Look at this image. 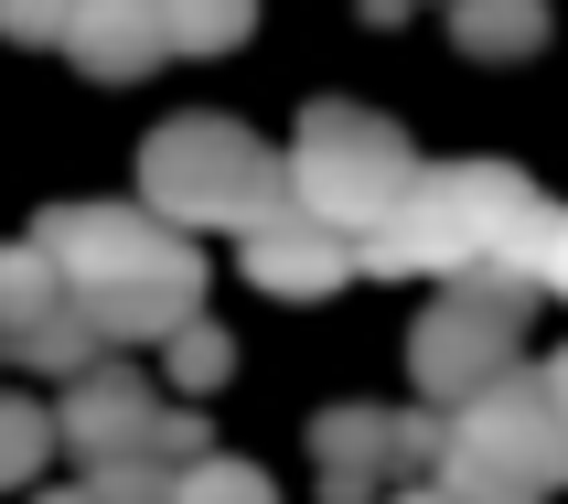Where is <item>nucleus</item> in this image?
Returning <instances> with one entry per match:
<instances>
[{"instance_id": "obj_21", "label": "nucleus", "mask_w": 568, "mask_h": 504, "mask_svg": "<svg viewBox=\"0 0 568 504\" xmlns=\"http://www.w3.org/2000/svg\"><path fill=\"white\" fill-rule=\"evenodd\" d=\"M43 504H97V494H87V483H75V494H43Z\"/></svg>"}, {"instance_id": "obj_2", "label": "nucleus", "mask_w": 568, "mask_h": 504, "mask_svg": "<svg viewBox=\"0 0 568 504\" xmlns=\"http://www.w3.org/2000/svg\"><path fill=\"white\" fill-rule=\"evenodd\" d=\"M547 225V193L515 161H418V183L397 193V215L354 236V269L376 280H462V269H526Z\"/></svg>"}, {"instance_id": "obj_13", "label": "nucleus", "mask_w": 568, "mask_h": 504, "mask_svg": "<svg viewBox=\"0 0 568 504\" xmlns=\"http://www.w3.org/2000/svg\"><path fill=\"white\" fill-rule=\"evenodd\" d=\"M257 22V0H161V43L172 54H236Z\"/></svg>"}, {"instance_id": "obj_10", "label": "nucleus", "mask_w": 568, "mask_h": 504, "mask_svg": "<svg viewBox=\"0 0 568 504\" xmlns=\"http://www.w3.org/2000/svg\"><path fill=\"white\" fill-rule=\"evenodd\" d=\"M247 280L268 290V301H333V290L354 280V236H333L322 215L280 204L268 225H247Z\"/></svg>"}, {"instance_id": "obj_12", "label": "nucleus", "mask_w": 568, "mask_h": 504, "mask_svg": "<svg viewBox=\"0 0 568 504\" xmlns=\"http://www.w3.org/2000/svg\"><path fill=\"white\" fill-rule=\"evenodd\" d=\"M450 43L473 64H526L547 43V0H450Z\"/></svg>"}, {"instance_id": "obj_1", "label": "nucleus", "mask_w": 568, "mask_h": 504, "mask_svg": "<svg viewBox=\"0 0 568 504\" xmlns=\"http://www.w3.org/2000/svg\"><path fill=\"white\" fill-rule=\"evenodd\" d=\"M32 248L64 269V301L97 322V344H161L204 301L193 236L140 215V204H43L32 215Z\"/></svg>"}, {"instance_id": "obj_18", "label": "nucleus", "mask_w": 568, "mask_h": 504, "mask_svg": "<svg viewBox=\"0 0 568 504\" xmlns=\"http://www.w3.org/2000/svg\"><path fill=\"white\" fill-rule=\"evenodd\" d=\"M64 22H75V0H0V32L11 43H64Z\"/></svg>"}, {"instance_id": "obj_8", "label": "nucleus", "mask_w": 568, "mask_h": 504, "mask_svg": "<svg viewBox=\"0 0 568 504\" xmlns=\"http://www.w3.org/2000/svg\"><path fill=\"white\" fill-rule=\"evenodd\" d=\"M440 462V419L429 409H322L312 419V473L322 504H386Z\"/></svg>"}, {"instance_id": "obj_3", "label": "nucleus", "mask_w": 568, "mask_h": 504, "mask_svg": "<svg viewBox=\"0 0 568 504\" xmlns=\"http://www.w3.org/2000/svg\"><path fill=\"white\" fill-rule=\"evenodd\" d=\"M429 483L450 504H547V494H568V419H558L537 365H505L483 397H462L440 419Z\"/></svg>"}, {"instance_id": "obj_9", "label": "nucleus", "mask_w": 568, "mask_h": 504, "mask_svg": "<svg viewBox=\"0 0 568 504\" xmlns=\"http://www.w3.org/2000/svg\"><path fill=\"white\" fill-rule=\"evenodd\" d=\"M0 354H22V365H43V376H75V365H97V322L64 301V269L43 248H0Z\"/></svg>"}, {"instance_id": "obj_14", "label": "nucleus", "mask_w": 568, "mask_h": 504, "mask_svg": "<svg viewBox=\"0 0 568 504\" xmlns=\"http://www.w3.org/2000/svg\"><path fill=\"white\" fill-rule=\"evenodd\" d=\"M161 365H172V386H183V397H204V386L236 376V344H225L215 322L193 312V322H172V333H161Z\"/></svg>"}, {"instance_id": "obj_19", "label": "nucleus", "mask_w": 568, "mask_h": 504, "mask_svg": "<svg viewBox=\"0 0 568 504\" xmlns=\"http://www.w3.org/2000/svg\"><path fill=\"white\" fill-rule=\"evenodd\" d=\"M537 376H547V397H558V419H568V344H558V354H547Z\"/></svg>"}, {"instance_id": "obj_7", "label": "nucleus", "mask_w": 568, "mask_h": 504, "mask_svg": "<svg viewBox=\"0 0 568 504\" xmlns=\"http://www.w3.org/2000/svg\"><path fill=\"white\" fill-rule=\"evenodd\" d=\"M54 451H75V462H161V473H183V462H204V419L172 409L140 365H119V354H97V365H75L64 376V409H54Z\"/></svg>"}, {"instance_id": "obj_6", "label": "nucleus", "mask_w": 568, "mask_h": 504, "mask_svg": "<svg viewBox=\"0 0 568 504\" xmlns=\"http://www.w3.org/2000/svg\"><path fill=\"white\" fill-rule=\"evenodd\" d=\"M526 312H537V280H526V269H462V280H440V301H429L418 333H408L418 397H429V409H462V397H483L505 365H526Z\"/></svg>"}, {"instance_id": "obj_20", "label": "nucleus", "mask_w": 568, "mask_h": 504, "mask_svg": "<svg viewBox=\"0 0 568 504\" xmlns=\"http://www.w3.org/2000/svg\"><path fill=\"white\" fill-rule=\"evenodd\" d=\"M386 504H450V494H440V483H397Z\"/></svg>"}, {"instance_id": "obj_5", "label": "nucleus", "mask_w": 568, "mask_h": 504, "mask_svg": "<svg viewBox=\"0 0 568 504\" xmlns=\"http://www.w3.org/2000/svg\"><path fill=\"white\" fill-rule=\"evenodd\" d=\"M290 204L301 215H322L333 236H365V225L397 215V193L418 183V151H408V129L376 119V108H354V97H312L301 108V129H290Z\"/></svg>"}, {"instance_id": "obj_4", "label": "nucleus", "mask_w": 568, "mask_h": 504, "mask_svg": "<svg viewBox=\"0 0 568 504\" xmlns=\"http://www.w3.org/2000/svg\"><path fill=\"white\" fill-rule=\"evenodd\" d=\"M280 204H290L280 151H268L257 129H236V119H161L151 140H140V215L183 225V236H204V225L247 236V225H268Z\"/></svg>"}, {"instance_id": "obj_15", "label": "nucleus", "mask_w": 568, "mask_h": 504, "mask_svg": "<svg viewBox=\"0 0 568 504\" xmlns=\"http://www.w3.org/2000/svg\"><path fill=\"white\" fill-rule=\"evenodd\" d=\"M172 504H280V494H268V473H257V462L204 451V462H183V473H172Z\"/></svg>"}, {"instance_id": "obj_17", "label": "nucleus", "mask_w": 568, "mask_h": 504, "mask_svg": "<svg viewBox=\"0 0 568 504\" xmlns=\"http://www.w3.org/2000/svg\"><path fill=\"white\" fill-rule=\"evenodd\" d=\"M526 280H537V301H568V204H547L537 248H526Z\"/></svg>"}, {"instance_id": "obj_16", "label": "nucleus", "mask_w": 568, "mask_h": 504, "mask_svg": "<svg viewBox=\"0 0 568 504\" xmlns=\"http://www.w3.org/2000/svg\"><path fill=\"white\" fill-rule=\"evenodd\" d=\"M54 462V409H32V397H0V494L32 483Z\"/></svg>"}, {"instance_id": "obj_11", "label": "nucleus", "mask_w": 568, "mask_h": 504, "mask_svg": "<svg viewBox=\"0 0 568 504\" xmlns=\"http://www.w3.org/2000/svg\"><path fill=\"white\" fill-rule=\"evenodd\" d=\"M64 54L87 64L97 87H140V75L172 54V43H161V0H75Z\"/></svg>"}]
</instances>
